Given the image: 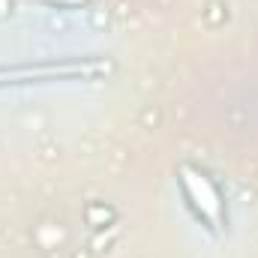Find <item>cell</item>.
Returning <instances> with one entry per match:
<instances>
[{"label":"cell","mask_w":258,"mask_h":258,"mask_svg":"<svg viewBox=\"0 0 258 258\" xmlns=\"http://www.w3.org/2000/svg\"><path fill=\"white\" fill-rule=\"evenodd\" d=\"M183 189H186L195 210L207 222H213V228H216L222 222V198L216 192V186L210 183V177L201 171H192V168H183Z\"/></svg>","instance_id":"1"},{"label":"cell","mask_w":258,"mask_h":258,"mask_svg":"<svg viewBox=\"0 0 258 258\" xmlns=\"http://www.w3.org/2000/svg\"><path fill=\"white\" fill-rule=\"evenodd\" d=\"M45 3H57V6H87V0H45Z\"/></svg>","instance_id":"2"}]
</instances>
